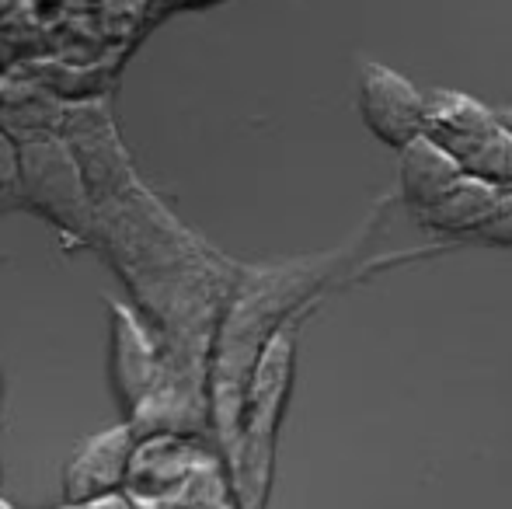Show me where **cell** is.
I'll return each instance as SVG.
<instances>
[{"mask_svg":"<svg viewBox=\"0 0 512 509\" xmlns=\"http://www.w3.org/2000/svg\"><path fill=\"white\" fill-rule=\"evenodd\" d=\"M293 374V339L276 335L265 342V353L255 367L244 401L241 440L230 461V492L237 509H265L272 485V457H276V433L283 422L286 394Z\"/></svg>","mask_w":512,"mask_h":509,"instance_id":"obj_1","label":"cell"},{"mask_svg":"<svg viewBox=\"0 0 512 509\" xmlns=\"http://www.w3.org/2000/svg\"><path fill=\"white\" fill-rule=\"evenodd\" d=\"M356 109L373 140L401 150L425 133L429 95L415 81H408L401 70L377 60H363L356 81Z\"/></svg>","mask_w":512,"mask_h":509,"instance_id":"obj_2","label":"cell"},{"mask_svg":"<svg viewBox=\"0 0 512 509\" xmlns=\"http://www.w3.org/2000/svg\"><path fill=\"white\" fill-rule=\"evenodd\" d=\"M136 443L140 436H136L133 422L102 429L77 443L63 464V503L84 509L108 496H119L129 482Z\"/></svg>","mask_w":512,"mask_h":509,"instance_id":"obj_3","label":"cell"},{"mask_svg":"<svg viewBox=\"0 0 512 509\" xmlns=\"http://www.w3.org/2000/svg\"><path fill=\"white\" fill-rule=\"evenodd\" d=\"M206 454L178 433L140 436L126 492L136 506H168L206 468Z\"/></svg>","mask_w":512,"mask_h":509,"instance_id":"obj_4","label":"cell"},{"mask_svg":"<svg viewBox=\"0 0 512 509\" xmlns=\"http://www.w3.org/2000/svg\"><path fill=\"white\" fill-rule=\"evenodd\" d=\"M502 133V119L495 109L481 105L464 91H429V116H425V136L436 140L446 154L460 161V168L474 161L495 136Z\"/></svg>","mask_w":512,"mask_h":509,"instance_id":"obj_5","label":"cell"},{"mask_svg":"<svg viewBox=\"0 0 512 509\" xmlns=\"http://www.w3.org/2000/svg\"><path fill=\"white\" fill-rule=\"evenodd\" d=\"M157 377H161V360H157V349L150 342V335L143 332V325L133 314L115 304L112 307V387L122 412L129 415V422L154 398Z\"/></svg>","mask_w":512,"mask_h":509,"instance_id":"obj_6","label":"cell"},{"mask_svg":"<svg viewBox=\"0 0 512 509\" xmlns=\"http://www.w3.org/2000/svg\"><path fill=\"white\" fill-rule=\"evenodd\" d=\"M467 171L453 154H446L436 140L418 136L408 147L398 150V196L411 210V217L432 210Z\"/></svg>","mask_w":512,"mask_h":509,"instance_id":"obj_7","label":"cell"},{"mask_svg":"<svg viewBox=\"0 0 512 509\" xmlns=\"http://www.w3.org/2000/svg\"><path fill=\"white\" fill-rule=\"evenodd\" d=\"M502 189L481 182L474 175H464L432 210L418 213V224L432 234H446V238H478L485 224L499 210Z\"/></svg>","mask_w":512,"mask_h":509,"instance_id":"obj_8","label":"cell"},{"mask_svg":"<svg viewBox=\"0 0 512 509\" xmlns=\"http://www.w3.org/2000/svg\"><path fill=\"white\" fill-rule=\"evenodd\" d=\"M481 241H488V245H502V248H512V189L502 192L499 199V210H495V217L485 224V231L478 234Z\"/></svg>","mask_w":512,"mask_h":509,"instance_id":"obj_9","label":"cell"},{"mask_svg":"<svg viewBox=\"0 0 512 509\" xmlns=\"http://www.w3.org/2000/svg\"><path fill=\"white\" fill-rule=\"evenodd\" d=\"M18 178H21V157H14V147L0 133V189L18 182Z\"/></svg>","mask_w":512,"mask_h":509,"instance_id":"obj_10","label":"cell"},{"mask_svg":"<svg viewBox=\"0 0 512 509\" xmlns=\"http://www.w3.org/2000/svg\"><path fill=\"white\" fill-rule=\"evenodd\" d=\"M84 509H140V506L119 492V496H108V499H102V503H91V506H84Z\"/></svg>","mask_w":512,"mask_h":509,"instance_id":"obj_11","label":"cell"},{"mask_svg":"<svg viewBox=\"0 0 512 509\" xmlns=\"http://www.w3.org/2000/svg\"><path fill=\"white\" fill-rule=\"evenodd\" d=\"M499 119H502V123H506V129L512 133V105H506V109L499 112Z\"/></svg>","mask_w":512,"mask_h":509,"instance_id":"obj_12","label":"cell"},{"mask_svg":"<svg viewBox=\"0 0 512 509\" xmlns=\"http://www.w3.org/2000/svg\"><path fill=\"white\" fill-rule=\"evenodd\" d=\"M0 509H14L11 503H7V499H0Z\"/></svg>","mask_w":512,"mask_h":509,"instance_id":"obj_13","label":"cell"},{"mask_svg":"<svg viewBox=\"0 0 512 509\" xmlns=\"http://www.w3.org/2000/svg\"><path fill=\"white\" fill-rule=\"evenodd\" d=\"M196 4H199V0H196Z\"/></svg>","mask_w":512,"mask_h":509,"instance_id":"obj_14","label":"cell"}]
</instances>
